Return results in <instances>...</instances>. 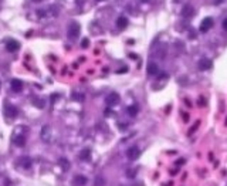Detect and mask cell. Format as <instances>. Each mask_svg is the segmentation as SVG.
I'll use <instances>...</instances> for the list:
<instances>
[{
  "label": "cell",
  "instance_id": "obj_21",
  "mask_svg": "<svg viewBox=\"0 0 227 186\" xmlns=\"http://www.w3.org/2000/svg\"><path fill=\"white\" fill-rule=\"evenodd\" d=\"M73 99H75V101H82V99H84V95L82 94H73Z\"/></svg>",
  "mask_w": 227,
  "mask_h": 186
},
{
  "label": "cell",
  "instance_id": "obj_11",
  "mask_svg": "<svg viewBox=\"0 0 227 186\" xmlns=\"http://www.w3.org/2000/svg\"><path fill=\"white\" fill-rule=\"evenodd\" d=\"M10 85H11V90H13L14 92H20L21 90H23V82H21L20 80H17V78H13Z\"/></svg>",
  "mask_w": 227,
  "mask_h": 186
},
{
  "label": "cell",
  "instance_id": "obj_25",
  "mask_svg": "<svg viewBox=\"0 0 227 186\" xmlns=\"http://www.w3.org/2000/svg\"><path fill=\"white\" fill-rule=\"evenodd\" d=\"M223 28H224V30H226V32H227V17L223 20Z\"/></svg>",
  "mask_w": 227,
  "mask_h": 186
},
{
  "label": "cell",
  "instance_id": "obj_14",
  "mask_svg": "<svg viewBox=\"0 0 227 186\" xmlns=\"http://www.w3.org/2000/svg\"><path fill=\"white\" fill-rule=\"evenodd\" d=\"M116 26H118V28H121V30L126 28V26H128V19H126L125 16H119L118 20H116Z\"/></svg>",
  "mask_w": 227,
  "mask_h": 186
},
{
  "label": "cell",
  "instance_id": "obj_24",
  "mask_svg": "<svg viewBox=\"0 0 227 186\" xmlns=\"http://www.w3.org/2000/svg\"><path fill=\"white\" fill-rule=\"evenodd\" d=\"M37 16H39L40 19H43L45 16V11L44 10H37Z\"/></svg>",
  "mask_w": 227,
  "mask_h": 186
},
{
  "label": "cell",
  "instance_id": "obj_19",
  "mask_svg": "<svg viewBox=\"0 0 227 186\" xmlns=\"http://www.w3.org/2000/svg\"><path fill=\"white\" fill-rule=\"evenodd\" d=\"M33 104H34L37 108H44L45 102L43 101V99H39V98H33Z\"/></svg>",
  "mask_w": 227,
  "mask_h": 186
},
{
  "label": "cell",
  "instance_id": "obj_5",
  "mask_svg": "<svg viewBox=\"0 0 227 186\" xmlns=\"http://www.w3.org/2000/svg\"><path fill=\"white\" fill-rule=\"evenodd\" d=\"M193 14H195V9H193L192 4H185V6L182 7V16L185 19L193 17Z\"/></svg>",
  "mask_w": 227,
  "mask_h": 186
},
{
  "label": "cell",
  "instance_id": "obj_12",
  "mask_svg": "<svg viewBox=\"0 0 227 186\" xmlns=\"http://www.w3.org/2000/svg\"><path fill=\"white\" fill-rule=\"evenodd\" d=\"M87 182H88V179L84 175H77L74 178V185L75 186H84V185H87Z\"/></svg>",
  "mask_w": 227,
  "mask_h": 186
},
{
  "label": "cell",
  "instance_id": "obj_23",
  "mask_svg": "<svg viewBox=\"0 0 227 186\" xmlns=\"http://www.w3.org/2000/svg\"><path fill=\"white\" fill-rule=\"evenodd\" d=\"M88 44H90L88 39H84V40H82V43H81V47H82V49H85V47H88Z\"/></svg>",
  "mask_w": 227,
  "mask_h": 186
},
{
  "label": "cell",
  "instance_id": "obj_3",
  "mask_svg": "<svg viewBox=\"0 0 227 186\" xmlns=\"http://www.w3.org/2000/svg\"><path fill=\"white\" fill-rule=\"evenodd\" d=\"M141 155V149L136 145H133V146H129L128 149H126V158L129 159V161H135V159L139 158Z\"/></svg>",
  "mask_w": 227,
  "mask_h": 186
},
{
  "label": "cell",
  "instance_id": "obj_7",
  "mask_svg": "<svg viewBox=\"0 0 227 186\" xmlns=\"http://www.w3.org/2000/svg\"><path fill=\"white\" fill-rule=\"evenodd\" d=\"M6 49H7V51L14 53V51H17V50L20 49V44H19V41H16V40H9V41L6 43Z\"/></svg>",
  "mask_w": 227,
  "mask_h": 186
},
{
  "label": "cell",
  "instance_id": "obj_6",
  "mask_svg": "<svg viewBox=\"0 0 227 186\" xmlns=\"http://www.w3.org/2000/svg\"><path fill=\"white\" fill-rule=\"evenodd\" d=\"M105 101H107V104H108L109 107H114V105H116V104L119 102V95L116 94V92H111V94L107 97Z\"/></svg>",
  "mask_w": 227,
  "mask_h": 186
},
{
  "label": "cell",
  "instance_id": "obj_20",
  "mask_svg": "<svg viewBox=\"0 0 227 186\" xmlns=\"http://www.w3.org/2000/svg\"><path fill=\"white\" fill-rule=\"evenodd\" d=\"M126 175H128V178L133 179L136 176V169H128V171H126Z\"/></svg>",
  "mask_w": 227,
  "mask_h": 186
},
{
  "label": "cell",
  "instance_id": "obj_15",
  "mask_svg": "<svg viewBox=\"0 0 227 186\" xmlns=\"http://www.w3.org/2000/svg\"><path fill=\"white\" fill-rule=\"evenodd\" d=\"M78 156H80L81 161H90L91 159V151L88 149V148H85V149H82V151L80 152Z\"/></svg>",
  "mask_w": 227,
  "mask_h": 186
},
{
  "label": "cell",
  "instance_id": "obj_13",
  "mask_svg": "<svg viewBox=\"0 0 227 186\" xmlns=\"http://www.w3.org/2000/svg\"><path fill=\"white\" fill-rule=\"evenodd\" d=\"M146 73L149 74V75H156V74H159V67L155 63H149L148 64V68H146Z\"/></svg>",
  "mask_w": 227,
  "mask_h": 186
},
{
  "label": "cell",
  "instance_id": "obj_8",
  "mask_svg": "<svg viewBox=\"0 0 227 186\" xmlns=\"http://www.w3.org/2000/svg\"><path fill=\"white\" fill-rule=\"evenodd\" d=\"M17 163L23 169H30L32 168V159L28 158V156H21V158L17 161Z\"/></svg>",
  "mask_w": 227,
  "mask_h": 186
},
{
  "label": "cell",
  "instance_id": "obj_2",
  "mask_svg": "<svg viewBox=\"0 0 227 186\" xmlns=\"http://www.w3.org/2000/svg\"><path fill=\"white\" fill-rule=\"evenodd\" d=\"M3 112H4V116H6V118L13 120V118H16V116L19 115V109L14 105H11V104H4V111Z\"/></svg>",
  "mask_w": 227,
  "mask_h": 186
},
{
  "label": "cell",
  "instance_id": "obj_26",
  "mask_svg": "<svg viewBox=\"0 0 227 186\" xmlns=\"http://www.w3.org/2000/svg\"><path fill=\"white\" fill-rule=\"evenodd\" d=\"M33 2H36V3H40V2H43V0H33Z\"/></svg>",
  "mask_w": 227,
  "mask_h": 186
},
{
  "label": "cell",
  "instance_id": "obj_18",
  "mask_svg": "<svg viewBox=\"0 0 227 186\" xmlns=\"http://www.w3.org/2000/svg\"><path fill=\"white\" fill-rule=\"evenodd\" d=\"M138 111H139L138 105H131V107L126 108V112H128V115H131V116H135L136 114H138Z\"/></svg>",
  "mask_w": 227,
  "mask_h": 186
},
{
  "label": "cell",
  "instance_id": "obj_4",
  "mask_svg": "<svg viewBox=\"0 0 227 186\" xmlns=\"http://www.w3.org/2000/svg\"><path fill=\"white\" fill-rule=\"evenodd\" d=\"M212 27H213V19H212V17H206L204 20L202 21V23H200V32H202V33L209 32Z\"/></svg>",
  "mask_w": 227,
  "mask_h": 186
},
{
  "label": "cell",
  "instance_id": "obj_27",
  "mask_svg": "<svg viewBox=\"0 0 227 186\" xmlns=\"http://www.w3.org/2000/svg\"><path fill=\"white\" fill-rule=\"evenodd\" d=\"M141 2H143V3H148V2H149V0H141Z\"/></svg>",
  "mask_w": 227,
  "mask_h": 186
},
{
  "label": "cell",
  "instance_id": "obj_16",
  "mask_svg": "<svg viewBox=\"0 0 227 186\" xmlns=\"http://www.w3.org/2000/svg\"><path fill=\"white\" fill-rule=\"evenodd\" d=\"M14 144H16V146L23 148L26 145V137L24 135H17V137L14 138Z\"/></svg>",
  "mask_w": 227,
  "mask_h": 186
},
{
  "label": "cell",
  "instance_id": "obj_28",
  "mask_svg": "<svg viewBox=\"0 0 227 186\" xmlns=\"http://www.w3.org/2000/svg\"><path fill=\"white\" fill-rule=\"evenodd\" d=\"M97 2H104V0H97Z\"/></svg>",
  "mask_w": 227,
  "mask_h": 186
},
{
  "label": "cell",
  "instance_id": "obj_17",
  "mask_svg": "<svg viewBox=\"0 0 227 186\" xmlns=\"http://www.w3.org/2000/svg\"><path fill=\"white\" fill-rule=\"evenodd\" d=\"M58 163H60V166L64 169V171H68L70 169V162H68V159H65V158H60L58 159Z\"/></svg>",
  "mask_w": 227,
  "mask_h": 186
},
{
  "label": "cell",
  "instance_id": "obj_9",
  "mask_svg": "<svg viewBox=\"0 0 227 186\" xmlns=\"http://www.w3.org/2000/svg\"><path fill=\"white\" fill-rule=\"evenodd\" d=\"M212 60H209V58H202V60L199 61V70L202 71H206V70H210L212 68Z\"/></svg>",
  "mask_w": 227,
  "mask_h": 186
},
{
  "label": "cell",
  "instance_id": "obj_10",
  "mask_svg": "<svg viewBox=\"0 0 227 186\" xmlns=\"http://www.w3.org/2000/svg\"><path fill=\"white\" fill-rule=\"evenodd\" d=\"M41 139L44 141V142H48L50 139H51V129H50V126L44 125L41 129Z\"/></svg>",
  "mask_w": 227,
  "mask_h": 186
},
{
  "label": "cell",
  "instance_id": "obj_22",
  "mask_svg": "<svg viewBox=\"0 0 227 186\" xmlns=\"http://www.w3.org/2000/svg\"><path fill=\"white\" fill-rule=\"evenodd\" d=\"M95 185H97V186H102V185H104V178H97Z\"/></svg>",
  "mask_w": 227,
  "mask_h": 186
},
{
  "label": "cell",
  "instance_id": "obj_1",
  "mask_svg": "<svg viewBox=\"0 0 227 186\" xmlns=\"http://www.w3.org/2000/svg\"><path fill=\"white\" fill-rule=\"evenodd\" d=\"M80 32H81V27L78 23L73 21L70 26H68V32H67V36H68V39L70 40H75L80 36Z\"/></svg>",
  "mask_w": 227,
  "mask_h": 186
}]
</instances>
